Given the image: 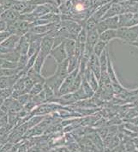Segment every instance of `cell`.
Instances as JSON below:
<instances>
[{"instance_id": "6da1fadb", "label": "cell", "mask_w": 138, "mask_h": 152, "mask_svg": "<svg viewBox=\"0 0 138 152\" xmlns=\"http://www.w3.org/2000/svg\"><path fill=\"white\" fill-rule=\"evenodd\" d=\"M114 36H116V33L114 31H106V32L103 33L100 36L101 40H104V42H107L110 40H112Z\"/></svg>"}, {"instance_id": "7a4b0ae2", "label": "cell", "mask_w": 138, "mask_h": 152, "mask_svg": "<svg viewBox=\"0 0 138 152\" xmlns=\"http://www.w3.org/2000/svg\"><path fill=\"white\" fill-rule=\"evenodd\" d=\"M76 10H83V6H82L81 4H77V5H76Z\"/></svg>"}]
</instances>
